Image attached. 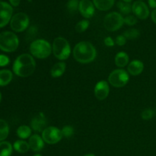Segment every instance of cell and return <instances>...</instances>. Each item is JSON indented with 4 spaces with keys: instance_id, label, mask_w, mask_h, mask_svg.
<instances>
[{
    "instance_id": "cell-1",
    "label": "cell",
    "mask_w": 156,
    "mask_h": 156,
    "mask_svg": "<svg viewBox=\"0 0 156 156\" xmlns=\"http://www.w3.org/2000/svg\"><path fill=\"white\" fill-rule=\"evenodd\" d=\"M36 69V62L33 56L24 53L16 58L13 63V73L19 77H28L32 75Z\"/></svg>"
},
{
    "instance_id": "cell-2",
    "label": "cell",
    "mask_w": 156,
    "mask_h": 156,
    "mask_svg": "<svg viewBox=\"0 0 156 156\" xmlns=\"http://www.w3.org/2000/svg\"><path fill=\"white\" fill-rule=\"evenodd\" d=\"M96 56L95 47L88 41H81L73 49V56L80 63H89L94 60Z\"/></svg>"
},
{
    "instance_id": "cell-3",
    "label": "cell",
    "mask_w": 156,
    "mask_h": 156,
    "mask_svg": "<svg viewBox=\"0 0 156 156\" xmlns=\"http://www.w3.org/2000/svg\"><path fill=\"white\" fill-rule=\"evenodd\" d=\"M52 52L59 60H66L71 54V47L68 41L62 37L55 38L52 46Z\"/></svg>"
},
{
    "instance_id": "cell-4",
    "label": "cell",
    "mask_w": 156,
    "mask_h": 156,
    "mask_svg": "<svg viewBox=\"0 0 156 156\" xmlns=\"http://www.w3.org/2000/svg\"><path fill=\"white\" fill-rule=\"evenodd\" d=\"M30 52L32 56L37 59H46L51 54L52 47L48 41L38 39L30 44Z\"/></svg>"
},
{
    "instance_id": "cell-5",
    "label": "cell",
    "mask_w": 156,
    "mask_h": 156,
    "mask_svg": "<svg viewBox=\"0 0 156 156\" xmlns=\"http://www.w3.org/2000/svg\"><path fill=\"white\" fill-rule=\"evenodd\" d=\"M19 40L15 33L4 31L0 33V50L6 53H12L18 49Z\"/></svg>"
},
{
    "instance_id": "cell-6",
    "label": "cell",
    "mask_w": 156,
    "mask_h": 156,
    "mask_svg": "<svg viewBox=\"0 0 156 156\" xmlns=\"http://www.w3.org/2000/svg\"><path fill=\"white\" fill-rule=\"evenodd\" d=\"M124 24V18L118 12H111L105 16L104 26L108 31H116Z\"/></svg>"
},
{
    "instance_id": "cell-7",
    "label": "cell",
    "mask_w": 156,
    "mask_h": 156,
    "mask_svg": "<svg viewBox=\"0 0 156 156\" xmlns=\"http://www.w3.org/2000/svg\"><path fill=\"white\" fill-rule=\"evenodd\" d=\"M129 74L123 69H115L108 76L109 83L116 88L125 86L129 82Z\"/></svg>"
},
{
    "instance_id": "cell-8",
    "label": "cell",
    "mask_w": 156,
    "mask_h": 156,
    "mask_svg": "<svg viewBox=\"0 0 156 156\" xmlns=\"http://www.w3.org/2000/svg\"><path fill=\"white\" fill-rule=\"evenodd\" d=\"M29 25V18L24 12H18L13 15L10 21V27L15 32H22Z\"/></svg>"
},
{
    "instance_id": "cell-9",
    "label": "cell",
    "mask_w": 156,
    "mask_h": 156,
    "mask_svg": "<svg viewBox=\"0 0 156 156\" xmlns=\"http://www.w3.org/2000/svg\"><path fill=\"white\" fill-rule=\"evenodd\" d=\"M42 138L47 144H56L62 140V132L57 127L48 126V127H46L42 132Z\"/></svg>"
},
{
    "instance_id": "cell-10",
    "label": "cell",
    "mask_w": 156,
    "mask_h": 156,
    "mask_svg": "<svg viewBox=\"0 0 156 156\" xmlns=\"http://www.w3.org/2000/svg\"><path fill=\"white\" fill-rule=\"evenodd\" d=\"M12 13L13 9L11 5L5 2H0V28L6 26L10 22Z\"/></svg>"
},
{
    "instance_id": "cell-11",
    "label": "cell",
    "mask_w": 156,
    "mask_h": 156,
    "mask_svg": "<svg viewBox=\"0 0 156 156\" xmlns=\"http://www.w3.org/2000/svg\"><path fill=\"white\" fill-rule=\"evenodd\" d=\"M132 12L140 19L144 20L149 17V9L143 1H136L132 5Z\"/></svg>"
},
{
    "instance_id": "cell-12",
    "label": "cell",
    "mask_w": 156,
    "mask_h": 156,
    "mask_svg": "<svg viewBox=\"0 0 156 156\" xmlns=\"http://www.w3.org/2000/svg\"><path fill=\"white\" fill-rule=\"evenodd\" d=\"M47 125V119L44 113H39L36 116L34 117L30 121V127L34 131L37 133H41L44 131Z\"/></svg>"
},
{
    "instance_id": "cell-13",
    "label": "cell",
    "mask_w": 156,
    "mask_h": 156,
    "mask_svg": "<svg viewBox=\"0 0 156 156\" xmlns=\"http://www.w3.org/2000/svg\"><path fill=\"white\" fill-rule=\"evenodd\" d=\"M109 85L106 81H100L96 84L94 87V95L96 98L100 101L107 98L109 94Z\"/></svg>"
},
{
    "instance_id": "cell-14",
    "label": "cell",
    "mask_w": 156,
    "mask_h": 156,
    "mask_svg": "<svg viewBox=\"0 0 156 156\" xmlns=\"http://www.w3.org/2000/svg\"><path fill=\"white\" fill-rule=\"evenodd\" d=\"M94 5L90 0H81L79 2V10L82 16L85 18H90L94 14Z\"/></svg>"
},
{
    "instance_id": "cell-15",
    "label": "cell",
    "mask_w": 156,
    "mask_h": 156,
    "mask_svg": "<svg viewBox=\"0 0 156 156\" xmlns=\"http://www.w3.org/2000/svg\"><path fill=\"white\" fill-rule=\"evenodd\" d=\"M28 144L30 149L35 152H41L44 147V140L38 134H34L30 136L28 140Z\"/></svg>"
},
{
    "instance_id": "cell-16",
    "label": "cell",
    "mask_w": 156,
    "mask_h": 156,
    "mask_svg": "<svg viewBox=\"0 0 156 156\" xmlns=\"http://www.w3.org/2000/svg\"><path fill=\"white\" fill-rule=\"evenodd\" d=\"M144 69V64L142 61L135 59L132 61L127 66V71L132 76H138L141 74Z\"/></svg>"
},
{
    "instance_id": "cell-17",
    "label": "cell",
    "mask_w": 156,
    "mask_h": 156,
    "mask_svg": "<svg viewBox=\"0 0 156 156\" xmlns=\"http://www.w3.org/2000/svg\"><path fill=\"white\" fill-rule=\"evenodd\" d=\"M66 65L64 62H59L55 64L51 69L50 74L53 78H59L63 75L66 71Z\"/></svg>"
},
{
    "instance_id": "cell-18",
    "label": "cell",
    "mask_w": 156,
    "mask_h": 156,
    "mask_svg": "<svg viewBox=\"0 0 156 156\" xmlns=\"http://www.w3.org/2000/svg\"><path fill=\"white\" fill-rule=\"evenodd\" d=\"M115 0H93L94 6L100 11H108L113 7Z\"/></svg>"
},
{
    "instance_id": "cell-19",
    "label": "cell",
    "mask_w": 156,
    "mask_h": 156,
    "mask_svg": "<svg viewBox=\"0 0 156 156\" xmlns=\"http://www.w3.org/2000/svg\"><path fill=\"white\" fill-rule=\"evenodd\" d=\"M13 74L9 69L0 70V86H5L9 85L12 80Z\"/></svg>"
},
{
    "instance_id": "cell-20",
    "label": "cell",
    "mask_w": 156,
    "mask_h": 156,
    "mask_svg": "<svg viewBox=\"0 0 156 156\" xmlns=\"http://www.w3.org/2000/svg\"><path fill=\"white\" fill-rule=\"evenodd\" d=\"M115 65L117 67L123 68L125 67L129 62V56L125 52H119L115 56Z\"/></svg>"
},
{
    "instance_id": "cell-21",
    "label": "cell",
    "mask_w": 156,
    "mask_h": 156,
    "mask_svg": "<svg viewBox=\"0 0 156 156\" xmlns=\"http://www.w3.org/2000/svg\"><path fill=\"white\" fill-rule=\"evenodd\" d=\"M13 148L16 152L19 153H26L30 149L28 143L21 140L15 141L13 144Z\"/></svg>"
},
{
    "instance_id": "cell-22",
    "label": "cell",
    "mask_w": 156,
    "mask_h": 156,
    "mask_svg": "<svg viewBox=\"0 0 156 156\" xmlns=\"http://www.w3.org/2000/svg\"><path fill=\"white\" fill-rule=\"evenodd\" d=\"M13 146L7 141L0 142V156H11Z\"/></svg>"
},
{
    "instance_id": "cell-23",
    "label": "cell",
    "mask_w": 156,
    "mask_h": 156,
    "mask_svg": "<svg viewBox=\"0 0 156 156\" xmlns=\"http://www.w3.org/2000/svg\"><path fill=\"white\" fill-rule=\"evenodd\" d=\"M30 135H31V129L30 126L22 125V126H20L17 129V136L21 140L30 138Z\"/></svg>"
},
{
    "instance_id": "cell-24",
    "label": "cell",
    "mask_w": 156,
    "mask_h": 156,
    "mask_svg": "<svg viewBox=\"0 0 156 156\" xmlns=\"http://www.w3.org/2000/svg\"><path fill=\"white\" fill-rule=\"evenodd\" d=\"M9 133V126L5 120L0 119V142H2L8 137Z\"/></svg>"
},
{
    "instance_id": "cell-25",
    "label": "cell",
    "mask_w": 156,
    "mask_h": 156,
    "mask_svg": "<svg viewBox=\"0 0 156 156\" xmlns=\"http://www.w3.org/2000/svg\"><path fill=\"white\" fill-rule=\"evenodd\" d=\"M117 8L123 15H129L132 12V5L129 3L125 2H119L117 3Z\"/></svg>"
},
{
    "instance_id": "cell-26",
    "label": "cell",
    "mask_w": 156,
    "mask_h": 156,
    "mask_svg": "<svg viewBox=\"0 0 156 156\" xmlns=\"http://www.w3.org/2000/svg\"><path fill=\"white\" fill-rule=\"evenodd\" d=\"M140 31L136 28H131L123 33V36L128 40H133L140 36Z\"/></svg>"
},
{
    "instance_id": "cell-27",
    "label": "cell",
    "mask_w": 156,
    "mask_h": 156,
    "mask_svg": "<svg viewBox=\"0 0 156 156\" xmlns=\"http://www.w3.org/2000/svg\"><path fill=\"white\" fill-rule=\"evenodd\" d=\"M89 26V21L88 20H82L76 25V30L78 33H82L88 29Z\"/></svg>"
},
{
    "instance_id": "cell-28",
    "label": "cell",
    "mask_w": 156,
    "mask_h": 156,
    "mask_svg": "<svg viewBox=\"0 0 156 156\" xmlns=\"http://www.w3.org/2000/svg\"><path fill=\"white\" fill-rule=\"evenodd\" d=\"M61 132H62V136L69 139L73 136L74 134V129L71 126H65L61 129Z\"/></svg>"
},
{
    "instance_id": "cell-29",
    "label": "cell",
    "mask_w": 156,
    "mask_h": 156,
    "mask_svg": "<svg viewBox=\"0 0 156 156\" xmlns=\"http://www.w3.org/2000/svg\"><path fill=\"white\" fill-rule=\"evenodd\" d=\"M67 9L70 12H75L79 9V2L78 0H69L66 5Z\"/></svg>"
},
{
    "instance_id": "cell-30",
    "label": "cell",
    "mask_w": 156,
    "mask_h": 156,
    "mask_svg": "<svg viewBox=\"0 0 156 156\" xmlns=\"http://www.w3.org/2000/svg\"><path fill=\"white\" fill-rule=\"evenodd\" d=\"M153 116H154V111H152V109H149V108L144 110L141 114L142 118L145 120H150V119H152V117H153Z\"/></svg>"
},
{
    "instance_id": "cell-31",
    "label": "cell",
    "mask_w": 156,
    "mask_h": 156,
    "mask_svg": "<svg viewBox=\"0 0 156 156\" xmlns=\"http://www.w3.org/2000/svg\"><path fill=\"white\" fill-rule=\"evenodd\" d=\"M124 23L129 26L135 25L137 23L136 17L134 15H127L126 18H124Z\"/></svg>"
},
{
    "instance_id": "cell-32",
    "label": "cell",
    "mask_w": 156,
    "mask_h": 156,
    "mask_svg": "<svg viewBox=\"0 0 156 156\" xmlns=\"http://www.w3.org/2000/svg\"><path fill=\"white\" fill-rule=\"evenodd\" d=\"M10 62V59L7 56L3 54H0V67H3L7 66Z\"/></svg>"
},
{
    "instance_id": "cell-33",
    "label": "cell",
    "mask_w": 156,
    "mask_h": 156,
    "mask_svg": "<svg viewBox=\"0 0 156 156\" xmlns=\"http://www.w3.org/2000/svg\"><path fill=\"white\" fill-rule=\"evenodd\" d=\"M126 42V38L123 35H119L116 37L115 43L118 46H123Z\"/></svg>"
},
{
    "instance_id": "cell-34",
    "label": "cell",
    "mask_w": 156,
    "mask_h": 156,
    "mask_svg": "<svg viewBox=\"0 0 156 156\" xmlns=\"http://www.w3.org/2000/svg\"><path fill=\"white\" fill-rule=\"evenodd\" d=\"M104 43H105V44L107 46V47H114V44H115L114 41L111 37H105V40H104Z\"/></svg>"
},
{
    "instance_id": "cell-35",
    "label": "cell",
    "mask_w": 156,
    "mask_h": 156,
    "mask_svg": "<svg viewBox=\"0 0 156 156\" xmlns=\"http://www.w3.org/2000/svg\"><path fill=\"white\" fill-rule=\"evenodd\" d=\"M9 2H10V3H11V5H12L16 7V6L19 5L21 0H9Z\"/></svg>"
},
{
    "instance_id": "cell-36",
    "label": "cell",
    "mask_w": 156,
    "mask_h": 156,
    "mask_svg": "<svg viewBox=\"0 0 156 156\" xmlns=\"http://www.w3.org/2000/svg\"><path fill=\"white\" fill-rule=\"evenodd\" d=\"M149 6L152 9H156V0H149Z\"/></svg>"
},
{
    "instance_id": "cell-37",
    "label": "cell",
    "mask_w": 156,
    "mask_h": 156,
    "mask_svg": "<svg viewBox=\"0 0 156 156\" xmlns=\"http://www.w3.org/2000/svg\"><path fill=\"white\" fill-rule=\"evenodd\" d=\"M151 17H152V20L153 21V22L156 24V9L152 11V15H151Z\"/></svg>"
},
{
    "instance_id": "cell-38",
    "label": "cell",
    "mask_w": 156,
    "mask_h": 156,
    "mask_svg": "<svg viewBox=\"0 0 156 156\" xmlns=\"http://www.w3.org/2000/svg\"><path fill=\"white\" fill-rule=\"evenodd\" d=\"M83 156H95V155H94V154H92V153H89V154H86V155H85Z\"/></svg>"
},
{
    "instance_id": "cell-39",
    "label": "cell",
    "mask_w": 156,
    "mask_h": 156,
    "mask_svg": "<svg viewBox=\"0 0 156 156\" xmlns=\"http://www.w3.org/2000/svg\"><path fill=\"white\" fill-rule=\"evenodd\" d=\"M122 1H123V2H128V3H129V2H132L133 0H122Z\"/></svg>"
},
{
    "instance_id": "cell-40",
    "label": "cell",
    "mask_w": 156,
    "mask_h": 156,
    "mask_svg": "<svg viewBox=\"0 0 156 156\" xmlns=\"http://www.w3.org/2000/svg\"><path fill=\"white\" fill-rule=\"evenodd\" d=\"M34 156H42V155H41V154H35V155Z\"/></svg>"
},
{
    "instance_id": "cell-41",
    "label": "cell",
    "mask_w": 156,
    "mask_h": 156,
    "mask_svg": "<svg viewBox=\"0 0 156 156\" xmlns=\"http://www.w3.org/2000/svg\"><path fill=\"white\" fill-rule=\"evenodd\" d=\"M1 100H2V94H1V92H0V102H1Z\"/></svg>"
},
{
    "instance_id": "cell-42",
    "label": "cell",
    "mask_w": 156,
    "mask_h": 156,
    "mask_svg": "<svg viewBox=\"0 0 156 156\" xmlns=\"http://www.w3.org/2000/svg\"><path fill=\"white\" fill-rule=\"evenodd\" d=\"M140 1H143V0H140Z\"/></svg>"
}]
</instances>
